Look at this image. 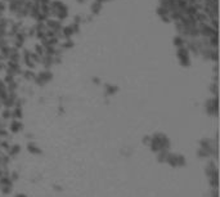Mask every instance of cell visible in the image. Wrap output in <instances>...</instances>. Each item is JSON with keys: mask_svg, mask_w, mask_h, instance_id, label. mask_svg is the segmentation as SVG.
Listing matches in <instances>:
<instances>
[{"mask_svg": "<svg viewBox=\"0 0 220 197\" xmlns=\"http://www.w3.org/2000/svg\"><path fill=\"white\" fill-rule=\"evenodd\" d=\"M13 191L12 186H2L0 187V196H9Z\"/></svg>", "mask_w": 220, "mask_h": 197, "instance_id": "cell-21", "label": "cell"}, {"mask_svg": "<svg viewBox=\"0 0 220 197\" xmlns=\"http://www.w3.org/2000/svg\"><path fill=\"white\" fill-rule=\"evenodd\" d=\"M45 26H47V28L53 30V31H55V32H59L62 30V27H63L61 21L53 20V18H48V20L45 21Z\"/></svg>", "mask_w": 220, "mask_h": 197, "instance_id": "cell-5", "label": "cell"}, {"mask_svg": "<svg viewBox=\"0 0 220 197\" xmlns=\"http://www.w3.org/2000/svg\"><path fill=\"white\" fill-rule=\"evenodd\" d=\"M16 80V76H13V75H5L4 76V79H3V81L5 83V84H9V83H12V81H14Z\"/></svg>", "mask_w": 220, "mask_h": 197, "instance_id": "cell-32", "label": "cell"}, {"mask_svg": "<svg viewBox=\"0 0 220 197\" xmlns=\"http://www.w3.org/2000/svg\"><path fill=\"white\" fill-rule=\"evenodd\" d=\"M194 20H196L197 22H209V21H210V20H209V17H207L202 10H201V12H197L196 16H194Z\"/></svg>", "mask_w": 220, "mask_h": 197, "instance_id": "cell-16", "label": "cell"}, {"mask_svg": "<svg viewBox=\"0 0 220 197\" xmlns=\"http://www.w3.org/2000/svg\"><path fill=\"white\" fill-rule=\"evenodd\" d=\"M95 2H98V3H104L106 0H95Z\"/></svg>", "mask_w": 220, "mask_h": 197, "instance_id": "cell-44", "label": "cell"}, {"mask_svg": "<svg viewBox=\"0 0 220 197\" xmlns=\"http://www.w3.org/2000/svg\"><path fill=\"white\" fill-rule=\"evenodd\" d=\"M80 22H81V17L80 16H76L73 18V23H79L80 24Z\"/></svg>", "mask_w": 220, "mask_h": 197, "instance_id": "cell-39", "label": "cell"}, {"mask_svg": "<svg viewBox=\"0 0 220 197\" xmlns=\"http://www.w3.org/2000/svg\"><path fill=\"white\" fill-rule=\"evenodd\" d=\"M117 90L118 89L116 85H106V88H104V91L107 95H114L115 93H117Z\"/></svg>", "mask_w": 220, "mask_h": 197, "instance_id": "cell-22", "label": "cell"}, {"mask_svg": "<svg viewBox=\"0 0 220 197\" xmlns=\"http://www.w3.org/2000/svg\"><path fill=\"white\" fill-rule=\"evenodd\" d=\"M177 57L179 59V63L183 67H189L191 66V57H189V50L185 46L178 48Z\"/></svg>", "mask_w": 220, "mask_h": 197, "instance_id": "cell-2", "label": "cell"}, {"mask_svg": "<svg viewBox=\"0 0 220 197\" xmlns=\"http://www.w3.org/2000/svg\"><path fill=\"white\" fill-rule=\"evenodd\" d=\"M9 147H10V143L8 142V139H0V151L8 152Z\"/></svg>", "mask_w": 220, "mask_h": 197, "instance_id": "cell-26", "label": "cell"}, {"mask_svg": "<svg viewBox=\"0 0 220 197\" xmlns=\"http://www.w3.org/2000/svg\"><path fill=\"white\" fill-rule=\"evenodd\" d=\"M149 150L157 153L162 150H166V151H170V147H171V142L169 137L163 133H155L153 135H151V143H149Z\"/></svg>", "mask_w": 220, "mask_h": 197, "instance_id": "cell-1", "label": "cell"}, {"mask_svg": "<svg viewBox=\"0 0 220 197\" xmlns=\"http://www.w3.org/2000/svg\"><path fill=\"white\" fill-rule=\"evenodd\" d=\"M169 13H170V12H169L167 8L158 5V8H157V14L160 16V18H161V17H165V16H169Z\"/></svg>", "mask_w": 220, "mask_h": 197, "instance_id": "cell-27", "label": "cell"}, {"mask_svg": "<svg viewBox=\"0 0 220 197\" xmlns=\"http://www.w3.org/2000/svg\"><path fill=\"white\" fill-rule=\"evenodd\" d=\"M5 9H7V4H5V2H2V0H0V14H3L5 12Z\"/></svg>", "mask_w": 220, "mask_h": 197, "instance_id": "cell-35", "label": "cell"}, {"mask_svg": "<svg viewBox=\"0 0 220 197\" xmlns=\"http://www.w3.org/2000/svg\"><path fill=\"white\" fill-rule=\"evenodd\" d=\"M197 157L201 158V160H205V158L211 157V155H210L209 151H206V150H203V148H198V150H197Z\"/></svg>", "mask_w": 220, "mask_h": 197, "instance_id": "cell-19", "label": "cell"}, {"mask_svg": "<svg viewBox=\"0 0 220 197\" xmlns=\"http://www.w3.org/2000/svg\"><path fill=\"white\" fill-rule=\"evenodd\" d=\"M48 18H49L48 16H45V14H43V13H41V12H40V13H39V14H37V16H36V18H35V20H36L37 22H45V21L48 20Z\"/></svg>", "mask_w": 220, "mask_h": 197, "instance_id": "cell-31", "label": "cell"}, {"mask_svg": "<svg viewBox=\"0 0 220 197\" xmlns=\"http://www.w3.org/2000/svg\"><path fill=\"white\" fill-rule=\"evenodd\" d=\"M79 3H84V2H86V0H77Z\"/></svg>", "mask_w": 220, "mask_h": 197, "instance_id": "cell-45", "label": "cell"}, {"mask_svg": "<svg viewBox=\"0 0 220 197\" xmlns=\"http://www.w3.org/2000/svg\"><path fill=\"white\" fill-rule=\"evenodd\" d=\"M149 143H151V135H144L143 144H144V146H149Z\"/></svg>", "mask_w": 220, "mask_h": 197, "instance_id": "cell-36", "label": "cell"}, {"mask_svg": "<svg viewBox=\"0 0 220 197\" xmlns=\"http://www.w3.org/2000/svg\"><path fill=\"white\" fill-rule=\"evenodd\" d=\"M52 0H40V3H47V4H49Z\"/></svg>", "mask_w": 220, "mask_h": 197, "instance_id": "cell-43", "label": "cell"}, {"mask_svg": "<svg viewBox=\"0 0 220 197\" xmlns=\"http://www.w3.org/2000/svg\"><path fill=\"white\" fill-rule=\"evenodd\" d=\"M0 119L2 120H9L12 119V110L10 108H4V110H0Z\"/></svg>", "mask_w": 220, "mask_h": 197, "instance_id": "cell-15", "label": "cell"}, {"mask_svg": "<svg viewBox=\"0 0 220 197\" xmlns=\"http://www.w3.org/2000/svg\"><path fill=\"white\" fill-rule=\"evenodd\" d=\"M61 32H62V35H63V38H65V39H71V36L75 34V32H73V28H72L71 26L62 27Z\"/></svg>", "mask_w": 220, "mask_h": 197, "instance_id": "cell-12", "label": "cell"}, {"mask_svg": "<svg viewBox=\"0 0 220 197\" xmlns=\"http://www.w3.org/2000/svg\"><path fill=\"white\" fill-rule=\"evenodd\" d=\"M5 69V63L4 62H0V71H3Z\"/></svg>", "mask_w": 220, "mask_h": 197, "instance_id": "cell-41", "label": "cell"}, {"mask_svg": "<svg viewBox=\"0 0 220 197\" xmlns=\"http://www.w3.org/2000/svg\"><path fill=\"white\" fill-rule=\"evenodd\" d=\"M169 152H170V151H166V150H162V151H160V152H157V153H156L157 162H165Z\"/></svg>", "mask_w": 220, "mask_h": 197, "instance_id": "cell-13", "label": "cell"}, {"mask_svg": "<svg viewBox=\"0 0 220 197\" xmlns=\"http://www.w3.org/2000/svg\"><path fill=\"white\" fill-rule=\"evenodd\" d=\"M93 83H95V84H99V83H100V80H99V79H93Z\"/></svg>", "mask_w": 220, "mask_h": 197, "instance_id": "cell-42", "label": "cell"}, {"mask_svg": "<svg viewBox=\"0 0 220 197\" xmlns=\"http://www.w3.org/2000/svg\"><path fill=\"white\" fill-rule=\"evenodd\" d=\"M35 53H37L39 55H43L44 54V46L41 44H36L35 45Z\"/></svg>", "mask_w": 220, "mask_h": 197, "instance_id": "cell-33", "label": "cell"}, {"mask_svg": "<svg viewBox=\"0 0 220 197\" xmlns=\"http://www.w3.org/2000/svg\"><path fill=\"white\" fill-rule=\"evenodd\" d=\"M12 157L8 155V153H2V160H0V165L2 166H8L10 164Z\"/></svg>", "mask_w": 220, "mask_h": 197, "instance_id": "cell-23", "label": "cell"}, {"mask_svg": "<svg viewBox=\"0 0 220 197\" xmlns=\"http://www.w3.org/2000/svg\"><path fill=\"white\" fill-rule=\"evenodd\" d=\"M9 178L12 179V182L14 183V182H17L18 179H20V173H18L17 170H12L9 173Z\"/></svg>", "mask_w": 220, "mask_h": 197, "instance_id": "cell-29", "label": "cell"}, {"mask_svg": "<svg viewBox=\"0 0 220 197\" xmlns=\"http://www.w3.org/2000/svg\"><path fill=\"white\" fill-rule=\"evenodd\" d=\"M41 63H43V66H44V69L49 70L50 67L54 65V62H53V55L43 54V55H41Z\"/></svg>", "mask_w": 220, "mask_h": 197, "instance_id": "cell-7", "label": "cell"}, {"mask_svg": "<svg viewBox=\"0 0 220 197\" xmlns=\"http://www.w3.org/2000/svg\"><path fill=\"white\" fill-rule=\"evenodd\" d=\"M210 91L214 94V97H218V83H214L210 87Z\"/></svg>", "mask_w": 220, "mask_h": 197, "instance_id": "cell-34", "label": "cell"}, {"mask_svg": "<svg viewBox=\"0 0 220 197\" xmlns=\"http://www.w3.org/2000/svg\"><path fill=\"white\" fill-rule=\"evenodd\" d=\"M22 129H23V124L21 122V120L13 119V120L10 121V124H9V130H10V133L17 134V133H20Z\"/></svg>", "mask_w": 220, "mask_h": 197, "instance_id": "cell-6", "label": "cell"}, {"mask_svg": "<svg viewBox=\"0 0 220 197\" xmlns=\"http://www.w3.org/2000/svg\"><path fill=\"white\" fill-rule=\"evenodd\" d=\"M34 28H35V31H45V30H47L45 22H37L34 26Z\"/></svg>", "mask_w": 220, "mask_h": 197, "instance_id": "cell-30", "label": "cell"}, {"mask_svg": "<svg viewBox=\"0 0 220 197\" xmlns=\"http://www.w3.org/2000/svg\"><path fill=\"white\" fill-rule=\"evenodd\" d=\"M205 110L209 116H218V111H219L218 97H212L210 99H207L205 103Z\"/></svg>", "mask_w": 220, "mask_h": 197, "instance_id": "cell-3", "label": "cell"}, {"mask_svg": "<svg viewBox=\"0 0 220 197\" xmlns=\"http://www.w3.org/2000/svg\"><path fill=\"white\" fill-rule=\"evenodd\" d=\"M59 46L63 49V50H66V49H71L72 46H73V41H72V39H65V41L62 43H59Z\"/></svg>", "mask_w": 220, "mask_h": 197, "instance_id": "cell-24", "label": "cell"}, {"mask_svg": "<svg viewBox=\"0 0 220 197\" xmlns=\"http://www.w3.org/2000/svg\"><path fill=\"white\" fill-rule=\"evenodd\" d=\"M21 75H22V77H23L24 80H34V77H35V72H34L32 70L27 69V70L22 71Z\"/></svg>", "mask_w": 220, "mask_h": 197, "instance_id": "cell-18", "label": "cell"}, {"mask_svg": "<svg viewBox=\"0 0 220 197\" xmlns=\"http://www.w3.org/2000/svg\"><path fill=\"white\" fill-rule=\"evenodd\" d=\"M173 43H174V45L177 46V48L185 46V39L183 38V36H180V35H177V36H175L174 40H173Z\"/></svg>", "mask_w": 220, "mask_h": 197, "instance_id": "cell-14", "label": "cell"}, {"mask_svg": "<svg viewBox=\"0 0 220 197\" xmlns=\"http://www.w3.org/2000/svg\"><path fill=\"white\" fill-rule=\"evenodd\" d=\"M2 186H12L13 187V182H12L9 175H2L0 177V187Z\"/></svg>", "mask_w": 220, "mask_h": 197, "instance_id": "cell-17", "label": "cell"}, {"mask_svg": "<svg viewBox=\"0 0 220 197\" xmlns=\"http://www.w3.org/2000/svg\"><path fill=\"white\" fill-rule=\"evenodd\" d=\"M18 87H20V84H18V81H12V83H9V84H7V90L9 91H17L18 90Z\"/></svg>", "mask_w": 220, "mask_h": 197, "instance_id": "cell-25", "label": "cell"}, {"mask_svg": "<svg viewBox=\"0 0 220 197\" xmlns=\"http://www.w3.org/2000/svg\"><path fill=\"white\" fill-rule=\"evenodd\" d=\"M103 8V3H98V2H94L90 7V10H91V14L93 16H97L100 13V10Z\"/></svg>", "mask_w": 220, "mask_h": 197, "instance_id": "cell-10", "label": "cell"}, {"mask_svg": "<svg viewBox=\"0 0 220 197\" xmlns=\"http://www.w3.org/2000/svg\"><path fill=\"white\" fill-rule=\"evenodd\" d=\"M0 128H3V124H2V119H0Z\"/></svg>", "mask_w": 220, "mask_h": 197, "instance_id": "cell-46", "label": "cell"}, {"mask_svg": "<svg viewBox=\"0 0 220 197\" xmlns=\"http://www.w3.org/2000/svg\"><path fill=\"white\" fill-rule=\"evenodd\" d=\"M20 152H21V146L20 144H10V147H9V150H8V155L13 158V157H16V156H18L20 155Z\"/></svg>", "mask_w": 220, "mask_h": 197, "instance_id": "cell-9", "label": "cell"}, {"mask_svg": "<svg viewBox=\"0 0 220 197\" xmlns=\"http://www.w3.org/2000/svg\"><path fill=\"white\" fill-rule=\"evenodd\" d=\"M210 197H218V189H210Z\"/></svg>", "mask_w": 220, "mask_h": 197, "instance_id": "cell-38", "label": "cell"}, {"mask_svg": "<svg viewBox=\"0 0 220 197\" xmlns=\"http://www.w3.org/2000/svg\"><path fill=\"white\" fill-rule=\"evenodd\" d=\"M14 197H28L27 195H24V193H17Z\"/></svg>", "mask_w": 220, "mask_h": 197, "instance_id": "cell-40", "label": "cell"}, {"mask_svg": "<svg viewBox=\"0 0 220 197\" xmlns=\"http://www.w3.org/2000/svg\"><path fill=\"white\" fill-rule=\"evenodd\" d=\"M185 164H187L185 156L177 153V168H183V166H185Z\"/></svg>", "mask_w": 220, "mask_h": 197, "instance_id": "cell-20", "label": "cell"}, {"mask_svg": "<svg viewBox=\"0 0 220 197\" xmlns=\"http://www.w3.org/2000/svg\"><path fill=\"white\" fill-rule=\"evenodd\" d=\"M23 117V111L21 107H13L12 108V119L21 120Z\"/></svg>", "mask_w": 220, "mask_h": 197, "instance_id": "cell-11", "label": "cell"}, {"mask_svg": "<svg viewBox=\"0 0 220 197\" xmlns=\"http://www.w3.org/2000/svg\"><path fill=\"white\" fill-rule=\"evenodd\" d=\"M27 151L30 153H32V155H41V153H43V150L36 143H34V142H30L27 144Z\"/></svg>", "mask_w": 220, "mask_h": 197, "instance_id": "cell-8", "label": "cell"}, {"mask_svg": "<svg viewBox=\"0 0 220 197\" xmlns=\"http://www.w3.org/2000/svg\"><path fill=\"white\" fill-rule=\"evenodd\" d=\"M209 186H210V188L218 189V175H216V177H211V178H209Z\"/></svg>", "mask_w": 220, "mask_h": 197, "instance_id": "cell-28", "label": "cell"}, {"mask_svg": "<svg viewBox=\"0 0 220 197\" xmlns=\"http://www.w3.org/2000/svg\"><path fill=\"white\" fill-rule=\"evenodd\" d=\"M205 173L207 178H211V177H216L218 175V165L215 160H209V162L206 165V169H205Z\"/></svg>", "mask_w": 220, "mask_h": 197, "instance_id": "cell-4", "label": "cell"}, {"mask_svg": "<svg viewBox=\"0 0 220 197\" xmlns=\"http://www.w3.org/2000/svg\"><path fill=\"white\" fill-rule=\"evenodd\" d=\"M35 32H36V31H35V28H34V27H31V28L28 30V32H26V35H28L30 38H34V36H35Z\"/></svg>", "mask_w": 220, "mask_h": 197, "instance_id": "cell-37", "label": "cell"}]
</instances>
